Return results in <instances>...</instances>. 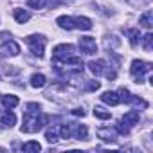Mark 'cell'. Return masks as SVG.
Masks as SVG:
<instances>
[{
  "mask_svg": "<svg viewBox=\"0 0 153 153\" xmlns=\"http://www.w3.org/2000/svg\"><path fill=\"white\" fill-rule=\"evenodd\" d=\"M149 72H151V63L142 61V59H133L131 61V76H133L135 83H142L144 74H149Z\"/></svg>",
  "mask_w": 153,
  "mask_h": 153,
  "instance_id": "cell-2",
  "label": "cell"
},
{
  "mask_svg": "<svg viewBox=\"0 0 153 153\" xmlns=\"http://www.w3.org/2000/svg\"><path fill=\"white\" fill-rule=\"evenodd\" d=\"M74 27H78L81 31H90L92 29V20L87 18V16H78V18H74Z\"/></svg>",
  "mask_w": 153,
  "mask_h": 153,
  "instance_id": "cell-10",
  "label": "cell"
},
{
  "mask_svg": "<svg viewBox=\"0 0 153 153\" xmlns=\"http://www.w3.org/2000/svg\"><path fill=\"white\" fill-rule=\"evenodd\" d=\"M101 101H103V103H106V105H110V106H117V105L121 103V99H119L117 92H112V90H108V92H103V96H101Z\"/></svg>",
  "mask_w": 153,
  "mask_h": 153,
  "instance_id": "cell-9",
  "label": "cell"
},
{
  "mask_svg": "<svg viewBox=\"0 0 153 153\" xmlns=\"http://www.w3.org/2000/svg\"><path fill=\"white\" fill-rule=\"evenodd\" d=\"M139 24L142 25V27H146V29H149L151 25H153V13L148 9L146 13H142V16H140V20H139Z\"/></svg>",
  "mask_w": 153,
  "mask_h": 153,
  "instance_id": "cell-16",
  "label": "cell"
},
{
  "mask_svg": "<svg viewBox=\"0 0 153 153\" xmlns=\"http://www.w3.org/2000/svg\"><path fill=\"white\" fill-rule=\"evenodd\" d=\"M115 131H117V133H121V135H128V131H130V130H128L126 126H123V124H119V126L115 128Z\"/></svg>",
  "mask_w": 153,
  "mask_h": 153,
  "instance_id": "cell-27",
  "label": "cell"
},
{
  "mask_svg": "<svg viewBox=\"0 0 153 153\" xmlns=\"http://www.w3.org/2000/svg\"><path fill=\"white\" fill-rule=\"evenodd\" d=\"M29 18H31V15H29L25 9H15V20H16L18 24H25Z\"/></svg>",
  "mask_w": 153,
  "mask_h": 153,
  "instance_id": "cell-17",
  "label": "cell"
},
{
  "mask_svg": "<svg viewBox=\"0 0 153 153\" xmlns=\"http://www.w3.org/2000/svg\"><path fill=\"white\" fill-rule=\"evenodd\" d=\"M151 40H153V36H151V33H148L144 38H142V43H144V49L149 52L151 51Z\"/></svg>",
  "mask_w": 153,
  "mask_h": 153,
  "instance_id": "cell-26",
  "label": "cell"
},
{
  "mask_svg": "<svg viewBox=\"0 0 153 153\" xmlns=\"http://www.w3.org/2000/svg\"><path fill=\"white\" fill-rule=\"evenodd\" d=\"M47 4V0H27V6L33 9H43Z\"/></svg>",
  "mask_w": 153,
  "mask_h": 153,
  "instance_id": "cell-23",
  "label": "cell"
},
{
  "mask_svg": "<svg viewBox=\"0 0 153 153\" xmlns=\"http://www.w3.org/2000/svg\"><path fill=\"white\" fill-rule=\"evenodd\" d=\"M87 126L85 124H70V135H74L76 139H79V140H83V139H87Z\"/></svg>",
  "mask_w": 153,
  "mask_h": 153,
  "instance_id": "cell-8",
  "label": "cell"
},
{
  "mask_svg": "<svg viewBox=\"0 0 153 153\" xmlns=\"http://www.w3.org/2000/svg\"><path fill=\"white\" fill-rule=\"evenodd\" d=\"M56 24H58L61 29H67V31H72V29H74V18H72V16H58Z\"/></svg>",
  "mask_w": 153,
  "mask_h": 153,
  "instance_id": "cell-13",
  "label": "cell"
},
{
  "mask_svg": "<svg viewBox=\"0 0 153 153\" xmlns=\"http://www.w3.org/2000/svg\"><path fill=\"white\" fill-rule=\"evenodd\" d=\"M72 114L78 115V117H85V110L83 108H76V110H72Z\"/></svg>",
  "mask_w": 153,
  "mask_h": 153,
  "instance_id": "cell-29",
  "label": "cell"
},
{
  "mask_svg": "<svg viewBox=\"0 0 153 153\" xmlns=\"http://www.w3.org/2000/svg\"><path fill=\"white\" fill-rule=\"evenodd\" d=\"M45 42H47V40H45L43 36H38V34H33V36L27 38V43H29V47H31V52H33L34 56H38V58L43 56Z\"/></svg>",
  "mask_w": 153,
  "mask_h": 153,
  "instance_id": "cell-4",
  "label": "cell"
},
{
  "mask_svg": "<svg viewBox=\"0 0 153 153\" xmlns=\"http://www.w3.org/2000/svg\"><path fill=\"white\" fill-rule=\"evenodd\" d=\"M43 123H47L45 115H40V112H25L24 115V124H22V131L25 133H36L42 130Z\"/></svg>",
  "mask_w": 153,
  "mask_h": 153,
  "instance_id": "cell-1",
  "label": "cell"
},
{
  "mask_svg": "<svg viewBox=\"0 0 153 153\" xmlns=\"http://www.w3.org/2000/svg\"><path fill=\"white\" fill-rule=\"evenodd\" d=\"M99 87H101L99 81H90V83H88V90H97Z\"/></svg>",
  "mask_w": 153,
  "mask_h": 153,
  "instance_id": "cell-28",
  "label": "cell"
},
{
  "mask_svg": "<svg viewBox=\"0 0 153 153\" xmlns=\"http://www.w3.org/2000/svg\"><path fill=\"white\" fill-rule=\"evenodd\" d=\"M130 103H131V105H135V106H140V108H148V103H146L144 99H140V97H137V96H131V99H130Z\"/></svg>",
  "mask_w": 153,
  "mask_h": 153,
  "instance_id": "cell-25",
  "label": "cell"
},
{
  "mask_svg": "<svg viewBox=\"0 0 153 153\" xmlns=\"http://www.w3.org/2000/svg\"><path fill=\"white\" fill-rule=\"evenodd\" d=\"M88 70H90L94 76L103 74V70H105V61H103V59H94V61H90V63H88Z\"/></svg>",
  "mask_w": 153,
  "mask_h": 153,
  "instance_id": "cell-12",
  "label": "cell"
},
{
  "mask_svg": "<svg viewBox=\"0 0 153 153\" xmlns=\"http://www.w3.org/2000/svg\"><path fill=\"white\" fill-rule=\"evenodd\" d=\"M15 123H16V115L13 114V112H6L4 115H2V124L4 126H15Z\"/></svg>",
  "mask_w": 153,
  "mask_h": 153,
  "instance_id": "cell-19",
  "label": "cell"
},
{
  "mask_svg": "<svg viewBox=\"0 0 153 153\" xmlns=\"http://www.w3.org/2000/svg\"><path fill=\"white\" fill-rule=\"evenodd\" d=\"M117 94H119V99H121V101H124V103H130V99H131V94H130L126 88H119V92H117Z\"/></svg>",
  "mask_w": 153,
  "mask_h": 153,
  "instance_id": "cell-24",
  "label": "cell"
},
{
  "mask_svg": "<svg viewBox=\"0 0 153 153\" xmlns=\"http://www.w3.org/2000/svg\"><path fill=\"white\" fill-rule=\"evenodd\" d=\"M79 49L85 54H94V52H97V43L92 36H81L79 38Z\"/></svg>",
  "mask_w": 153,
  "mask_h": 153,
  "instance_id": "cell-5",
  "label": "cell"
},
{
  "mask_svg": "<svg viewBox=\"0 0 153 153\" xmlns=\"http://www.w3.org/2000/svg\"><path fill=\"white\" fill-rule=\"evenodd\" d=\"M22 149H24V151H40V149H42V146H40L38 142L31 140V142H25V144L22 146Z\"/></svg>",
  "mask_w": 153,
  "mask_h": 153,
  "instance_id": "cell-22",
  "label": "cell"
},
{
  "mask_svg": "<svg viewBox=\"0 0 153 153\" xmlns=\"http://www.w3.org/2000/svg\"><path fill=\"white\" fill-rule=\"evenodd\" d=\"M97 137L103 139L105 142H114V140H117V131H115V128H99Z\"/></svg>",
  "mask_w": 153,
  "mask_h": 153,
  "instance_id": "cell-7",
  "label": "cell"
},
{
  "mask_svg": "<svg viewBox=\"0 0 153 153\" xmlns=\"http://www.w3.org/2000/svg\"><path fill=\"white\" fill-rule=\"evenodd\" d=\"M94 115L97 117V119H103V121H106V119H110L112 115H110V112L108 110H105L103 106H96L94 108Z\"/></svg>",
  "mask_w": 153,
  "mask_h": 153,
  "instance_id": "cell-20",
  "label": "cell"
},
{
  "mask_svg": "<svg viewBox=\"0 0 153 153\" xmlns=\"http://www.w3.org/2000/svg\"><path fill=\"white\" fill-rule=\"evenodd\" d=\"M45 139H47L49 142H56V140L59 139V124H56V126L49 128V130L45 131Z\"/></svg>",
  "mask_w": 153,
  "mask_h": 153,
  "instance_id": "cell-15",
  "label": "cell"
},
{
  "mask_svg": "<svg viewBox=\"0 0 153 153\" xmlns=\"http://www.w3.org/2000/svg\"><path fill=\"white\" fill-rule=\"evenodd\" d=\"M76 52L74 45L70 43H61V45H56L54 51H52V56H54V61H67L68 58H72Z\"/></svg>",
  "mask_w": 153,
  "mask_h": 153,
  "instance_id": "cell-3",
  "label": "cell"
},
{
  "mask_svg": "<svg viewBox=\"0 0 153 153\" xmlns=\"http://www.w3.org/2000/svg\"><path fill=\"white\" fill-rule=\"evenodd\" d=\"M2 103H4V106H6V108H9V110H11V108L18 106V103H20V101H18V97H16V96H4V97H2Z\"/></svg>",
  "mask_w": 153,
  "mask_h": 153,
  "instance_id": "cell-18",
  "label": "cell"
},
{
  "mask_svg": "<svg viewBox=\"0 0 153 153\" xmlns=\"http://www.w3.org/2000/svg\"><path fill=\"white\" fill-rule=\"evenodd\" d=\"M45 76L43 74H33L31 76V87L33 88H42V87H45Z\"/></svg>",
  "mask_w": 153,
  "mask_h": 153,
  "instance_id": "cell-14",
  "label": "cell"
},
{
  "mask_svg": "<svg viewBox=\"0 0 153 153\" xmlns=\"http://www.w3.org/2000/svg\"><path fill=\"white\" fill-rule=\"evenodd\" d=\"M18 54H20V47L13 40L0 45V56H18Z\"/></svg>",
  "mask_w": 153,
  "mask_h": 153,
  "instance_id": "cell-6",
  "label": "cell"
},
{
  "mask_svg": "<svg viewBox=\"0 0 153 153\" xmlns=\"http://www.w3.org/2000/svg\"><path fill=\"white\" fill-rule=\"evenodd\" d=\"M139 119H140V115H139V112H137V110H130V112H126V114L123 115V123H124V124H128V126L137 124V123H139Z\"/></svg>",
  "mask_w": 153,
  "mask_h": 153,
  "instance_id": "cell-11",
  "label": "cell"
},
{
  "mask_svg": "<svg viewBox=\"0 0 153 153\" xmlns=\"http://www.w3.org/2000/svg\"><path fill=\"white\" fill-rule=\"evenodd\" d=\"M128 38H130V45H131V47H135V45L139 43V40H140L139 29H130V31H128Z\"/></svg>",
  "mask_w": 153,
  "mask_h": 153,
  "instance_id": "cell-21",
  "label": "cell"
}]
</instances>
